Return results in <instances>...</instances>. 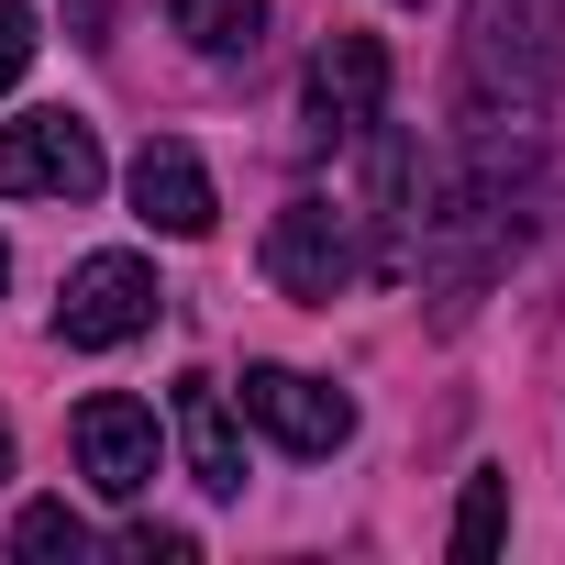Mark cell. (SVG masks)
I'll list each match as a JSON object with an SVG mask.
<instances>
[{
  "label": "cell",
  "mask_w": 565,
  "mask_h": 565,
  "mask_svg": "<svg viewBox=\"0 0 565 565\" xmlns=\"http://www.w3.org/2000/svg\"><path fill=\"white\" fill-rule=\"evenodd\" d=\"M565 56V0H477L466 12V100L477 111H532Z\"/></svg>",
  "instance_id": "obj_1"
},
{
  "label": "cell",
  "mask_w": 565,
  "mask_h": 565,
  "mask_svg": "<svg viewBox=\"0 0 565 565\" xmlns=\"http://www.w3.org/2000/svg\"><path fill=\"white\" fill-rule=\"evenodd\" d=\"M266 277H277L300 311H333L355 277H366V233H355V211L322 200V189H300L289 211L266 222Z\"/></svg>",
  "instance_id": "obj_2"
},
{
  "label": "cell",
  "mask_w": 565,
  "mask_h": 565,
  "mask_svg": "<svg viewBox=\"0 0 565 565\" xmlns=\"http://www.w3.org/2000/svg\"><path fill=\"white\" fill-rule=\"evenodd\" d=\"M67 444H78V477H89L111 510H134V499L156 488V466H167V433H156V411H145V399H122V388L78 399Z\"/></svg>",
  "instance_id": "obj_3"
},
{
  "label": "cell",
  "mask_w": 565,
  "mask_h": 565,
  "mask_svg": "<svg viewBox=\"0 0 565 565\" xmlns=\"http://www.w3.org/2000/svg\"><path fill=\"white\" fill-rule=\"evenodd\" d=\"M156 266L145 255H89V266H67V300H56V344H78V355H111V344H134L145 322H156Z\"/></svg>",
  "instance_id": "obj_4"
},
{
  "label": "cell",
  "mask_w": 565,
  "mask_h": 565,
  "mask_svg": "<svg viewBox=\"0 0 565 565\" xmlns=\"http://www.w3.org/2000/svg\"><path fill=\"white\" fill-rule=\"evenodd\" d=\"M111 167H100V134L78 111H23L0 134V200H89Z\"/></svg>",
  "instance_id": "obj_5"
},
{
  "label": "cell",
  "mask_w": 565,
  "mask_h": 565,
  "mask_svg": "<svg viewBox=\"0 0 565 565\" xmlns=\"http://www.w3.org/2000/svg\"><path fill=\"white\" fill-rule=\"evenodd\" d=\"M244 422L277 444V455H344L355 444V399L300 377V366H244Z\"/></svg>",
  "instance_id": "obj_6"
},
{
  "label": "cell",
  "mask_w": 565,
  "mask_h": 565,
  "mask_svg": "<svg viewBox=\"0 0 565 565\" xmlns=\"http://www.w3.org/2000/svg\"><path fill=\"white\" fill-rule=\"evenodd\" d=\"M377 100H388V45H377V34H322V56H311V78H300L311 134H322V145H355V134H377Z\"/></svg>",
  "instance_id": "obj_7"
},
{
  "label": "cell",
  "mask_w": 565,
  "mask_h": 565,
  "mask_svg": "<svg viewBox=\"0 0 565 565\" xmlns=\"http://www.w3.org/2000/svg\"><path fill=\"white\" fill-rule=\"evenodd\" d=\"M122 189H134V222H156V233H178V244L222 222V200H211V167H200L178 134H156V145L122 167Z\"/></svg>",
  "instance_id": "obj_8"
},
{
  "label": "cell",
  "mask_w": 565,
  "mask_h": 565,
  "mask_svg": "<svg viewBox=\"0 0 565 565\" xmlns=\"http://www.w3.org/2000/svg\"><path fill=\"white\" fill-rule=\"evenodd\" d=\"M167 422H178L189 477H200L211 499H244V422H233V388L189 366V377H178V399H167Z\"/></svg>",
  "instance_id": "obj_9"
},
{
  "label": "cell",
  "mask_w": 565,
  "mask_h": 565,
  "mask_svg": "<svg viewBox=\"0 0 565 565\" xmlns=\"http://www.w3.org/2000/svg\"><path fill=\"white\" fill-rule=\"evenodd\" d=\"M167 23H178L200 56H255V45H266V0H167Z\"/></svg>",
  "instance_id": "obj_10"
},
{
  "label": "cell",
  "mask_w": 565,
  "mask_h": 565,
  "mask_svg": "<svg viewBox=\"0 0 565 565\" xmlns=\"http://www.w3.org/2000/svg\"><path fill=\"white\" fill-rule=\"evenodd\" d=\"M499 532H510V477H499V466H477V477H466V499H455V554H466V565H488V554H499Z\"/></svg>",
  "instance_id": "obj_11"
},
{
  "label": "cell",
  "mask_w": 565,
  "mask_h": 565,
  "mask_svg": "<svg viewBox=\"0 0 565 565\" xmlns=\"http://www.w3.org/2000/svg\"><path fill=\"white\" fill-rule=\"evenodd\" d=\"M12 554H23V565H78V554H89V521H78L67 499H34V510L12 521Z\"/></svg>",
  "instance_id": "obj_12"
},
{
  "label": "cell",
  "mask_w": 565,
  "mask_h": 565,
  "mask_svg": "<svg viewBox=\"0 0 565 565\" xmlns=\"http://www.w3.org/2000/svg\"><path fill=\"white\" fill-rule=\"evenodd\" d=\"M34 67V0H0V89Z\"/></svg>",
  "instance_id": "obj_13"
},
{
  "label": "cell",
  "mask_w": 565,
  "mask_h": 565,
  "mask_svg": "<svg viewBox=\"0 0 565 565\" xmlns=\"http://www.w3.org/2000/svg\"><path fill=\"white\" fill-rule=\"evenodd\" d=\"M122 554H134V565H189V532H167V521H134V532H122Z\"/></svg>",
  "instance_id": "obj_14"
},
{
  "label": "cell",
  "mask_w": 565,
  "mask_h": 565,
  "mask_svg": "<svg viewBox=\"0 0 565 565\" xmlns=\"http://www.w3.org/2000/svg\"><path fill=\"white\" fill-rule=\"evenodd\" d=\"M0 477H12V422H0Z\"/></svg>",
  "instance_id": "obj_15"
},
{
  "label": "cell",
  "mask_w": 565,
  "mask_h": 565,
  "mask_svg": "<svg viewBox=\"0 0 565 565\" xmlns=\"http://www.w3.org/2000/svg\"><path fill=\"white\" fill-rule=\"evenodd\" d=\"M0 289H12V244H0Z\"/></svg>",
  "instance_id": "obj_16"
}]
</instances>
